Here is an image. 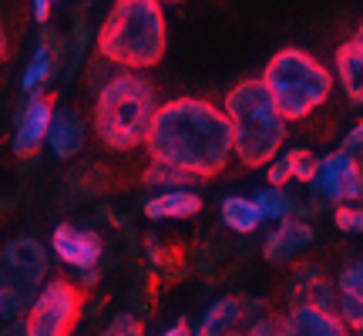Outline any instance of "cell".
Returning <instances> with one entry per match:
<instances>
[{
  "label": "cell",
  "instance_id": "cell-33",
  "mask_svg": "<svg viewBox=\"0 0 363 336\" xmlns=\"http://www.w3.org/2000/svg\"><path fill=\"white\" fill-rule=\"evenodd\" d=\"M4 57H7V34L0 30V65H4Z\"/></svg>",
  "mask_w": 363,
  "mask_h": 336
},
{
  "label": "cell",
  "instance_id": "cell-35",
  "mask_svg": "<svg viewBox=\"0 0 363 336\" xmlns=\"http://www.w3.org/2000/svg\"><path fill=\"white\" fill-rule=\"evenodd\" d=\"M158 4H162V0H158ZM172 4H182V0H172Z\"/></svg>",
  "mask_w": 363,
  "mask_h": 336
},
{
  "label": "cell",
  "instance_id": "cell-7",
  "mask_svg": "<svg viewBox=\"0 0 363 336\" xmlns=\"http://www.w3.org/2000/svg\"><path fill=\"white\" fill-rule=\"evenodd\" d=\"M313 195V206H343V202H357L363 195V172L360 162L350 158L347 152H330L326 158L316 162L313 179L306 181Z\"/></svg>",
  "mask_w": 363,
  "mask_h": 336
},
{
  "label": "cell",
  "instance_id": "cell-15",
  "mask_svg": "<svg viewBox=\"0 0 363 336\" xmlns=\"http://www.w3.org/2000/svg\"><path fill=\"white\" fill-rule=\"evenodd\" d=\"M337 78L353 104L363 101V38H350L337 47Z\"/></svg>",
  "mask_w": 363,
  "mask_h": 336
},
{
  "label": "cell",
  "instance_id": "cell-23",
  "mask_svg": "<svg viewBox=\"0 0 363 336\" xmlns=\"http://www.w3.org/2000/svg\"><path fill=\"white\" fill-rule=\"evenodd\" d=\"M101 336H145V326L135 313H118L115 320L104 326Z\"/></svg>",
  "mask_w": 363,
  "mask_h": 336
},
{
  "label": "cell",
  "instance_id": "cell-20",
  "mask_svg": "<svg viewBox=\"0 0 363 336\" xmlns=\"http://www.w3.org/2000/svg\"><path fill=\"white\" fill-rule=\"evenodd\" d=\"M252 206H256V212H259V219H269V222H283L293 215V198L283 192V189H262L256 198H252Z\"/></svg>",
  "mask_w": 363,
  "mask_h": 336
},
{
  "label": "cell",
  "instance_id": "cell-16",
  "mask_svg": "<svg viewBox=\"0 0 363 336\" xmlns=\"http://www.w3.org/2000/svg\"><path fill=\"white\" fill-rule=\"evenodd\" d=\"M239 320H242V303L235 296H222L208 306L206 316L199 320V326L189 336H225L229 330H235Z\"/></svg>",
  "mask_w": 363,
  "mask_h": 336
},
{
  "label": "cell",
  "instance_id": "cell-18",
  "mask_svg": "<svg viewBox=\"0 0 363 336\" xmlns=\"http://www.w3.org/2000/svg\"><path fill=\"white\" fill-rule=\"evenodd\" d=\"M51 78H54V54L48 51V44H40L34 57H30V65H27L24 78H21V88L34 98V94H40V88H48Z\"/></svg>",
  "mask_w": 363,
  "mask_h": 336
},
{
  "label": "cell",
  "instance_id": "cell-2",
  "mask_svg": "<svg viewBox=\"0 0 363 336\" xmlns=\"http://www.w3.org/2000/svg\"><path fill=\"white\" fill-rule=\"evenodd\" d=\"M98 54L125 71L155 67L165 57V13L158 0H115L98 30Z\"/></svg>",
  "mask_w": 363,
  "mask_h": 336
},
{
  "label": "cell",
  "instance_id": "cell-21",
  "mask_svg": "<svg viewBox=\"0 0 363 336\" xmlns=\"http://www.w3.org/2000/svg\"><path fill=\"white\" fill-rule=\"evenodd\" d=\"M337 299H347V303H363V262L360 259H353L343 266L337 279Z\"/></svg>",
  "mask_w": 363,
  "mask_h": 336
},
{
  "label": "cell",
  "instance_id": "cell-9",
  "mask_svg": "<svg viewBox=\"0 0 363 336\" xmlns=\"http://www.w3.org/2000/svg\"><path fill=\"white\" fill-rule=\"evenodd\" d=\"M54 115V101L48 94H34L17 115V135H13V155L30 158L40 152V145L48 138V125Z\"/></svg>",
  "mask_w": 363,
  "mask_h": 336
},
{
  "label": "cell",
  "instance_id": "cell-26",
  "mask_svg": "<svg viewBox=\"0 0 363 336\" xmlns=\"http://www.w3.org/2000/svg\"><path fill=\"white\" fill-rule=\"evenodd\" d=\"M246 336H279V320L276 316H266V320H256L249 326Z\"/></svg>",
  "mask_w": 363,
  "mask_h": 336
},
{
  "label": "cell",
  "instance_id": "cell-10",
  "mask_svg": "<svg viewBox=\"0 0 363 336\" xmlns=\"http://www.w3.org/2000/svg\"><path fill=\"white\" fill-rule=\"evenodd\" d=\"M310 242H313L310 222L283 219L269 233V239L262 242V256L269 259V262H276V266H286V262L299 259V252H303V249H310Z\"/></svg>",
  "mask_w": 363,
  "mask_h": 336
},
{
  "label": "cell",
  "instance_id": "cell-30",
  "mask_svg": "<svg viewBox=\"0 0 363 336\" xmlns=\"http://www.w3.org/2000/svg\"><path fill=\"white\" fill-rule=\"evenodd\" d=\"M0 336H27L24 320H13V323H7L4 330H0Z\"/></svg>",
  "mask_w": 363,
  "mask_h": 336
},
{
  "label": "cell",
  "instance_id": "cell-14",
  "mask_svg": "<svg viewBox=\"0 0 363 336\" xmlns=\"http://www.w3.org/2000/svg\"><path fill=\"white\" fill-rule=\"evenodd\" d=\"M145 219L152 222H162V219H192L202 212V195L195 192V189H179V192H158L152 195L148 202H145Z\"/></svg>",
  "mask_w": 363,
  "mask_h": 336
},
{
  "label": "cell",
  "instance_id": "cell-6",
  "mask_svg": "<svg viewBox=\"0 0 363 336\" xmlns=\"http://www.w3.org/2000/svg\"><path fill=\"white\" fill-rule=\"evenodd\" d=\"M84 289L67 279H44L34 299L27 303V336H71L81 316Z\"/></svg>",
  "mask_w": 363,
  "mask_h": 336
},
{
  "label": "cell",
  "instance_id": "cell-5",
  "mask_svg": "<svg viewBox=\"0 0 363 336\" xmlns=\"http://www.w3.org/2000/svg\"><path fill=\"white\" fill-rule=\"evenodd\" d=\"M259 81L286 125L313 115L333 91V74L299 47H283L279 54H272Z\"/></svg>",
  "mask_w": 363,
  "mask_h": 336
},
{
  "label": "cell",
  "instance_id": "cell-28",
  "mask_svg": "<svg viewBox=\"0 0 363 336\" xmlns=\"http://www.w3.org/2000/svg\"><path fill=\"white\" fill-rule=\"evenodd\" d=\"M48 17H51V0H34V21L48 24Z\"/></svg>",
  "mask_w": 363,
  "mask_h": 336
},
{
  "label": "cell",
  "instance_id": "cell-29",
  "mask_svg": "<svg viewBox=\"0 0 363 336\" xmlns=\"http://www.w3.org/2000/svg\"><path fill=\"white\" fill-rule=\"evenodd\" d=\"M13 299H11V293H7V289H4V286H0V320H4V316H13Z\"/></svg>",
  "mask_w": 363,
  "mask_h": 336
},
{
  "label": "cell",
  "instance_id": "cell-36",
  "mask_svg": "<svg viewBox=\"0 0 363 336\" xmlns=\"http://www.w3.org/2000/svg\"><path fill=\"white\" fill-rule=\"evenodd\" d=\"M51 4H54V0H51Z\"/></svg>",
  "mask_w": 363,
  "mask_h": 336
},
{
  "label": "cell",
  "instance_id": "cell-19",
  "mask_svg": "<svg viewBox=\"0 0 363 336\" xmlns=\"http://www.w3.org/2000/svg\"><path fill=\"white\" fill-rule=\"evenodd\" d=\"M142 181L148 185V189H155V195L158 192H179V189H195V185H199V179L185 175V172H179V168L158 165V162H152V168L145 172Z\"/></svg>",
  "mask_w": 363,
  "mask_h": 336
},
{
  "label": "cell",
  "instance_id": "cell-4",
  "mask_svg": "<svg viewBox=\"0 0 363 336\" xmlns=\"http://www.w3.org/2000/svg\"><path fill=\"white\" fill-rule=\"evenodd\" d=\"M158 111V98L152 81L142 74H115L98 98H94V131L108 148L131 152L145 145V135L152 128V118Z\"/></svg>",
  "mask_w": 363,
  "mask_h": 336
},
{
  "label": "cell",
  "instance_id": "cell-22",
  "mask_svg": "<svg viewBox=\"0 0 363 336\" xmlns=\"http://www.w3.org/2000/svg\"><path fill=\"white\" fill-rule=\"evenodd\" d=\"M286 168H289V179H296V181H310L313 179V172H316V162L320 158L313 155L310 148H289L283 155Z\"/></svg>",
  "mask_w": 363,
  "mask_h": 336
},
{
  "label": "cell",
  "instance_id": "cell-8",
  "mask_svg": "<svg viewBox=\"0 0 363 336\" xmlns=\"http://www.w3.org/2000/svg\"><path fill=\"white\" fill-rule=\"evenodd\" d=\"M51 249L54 256L74 266V269H94L101 262V252H104V242L98 233L91 229H74V225H57L51 235Z\"/></svg>",
  "mask_w": 363,
  "mask_h": 336
},
{
  "label": "cell",
  "instance_id": "cell-27",
  "mask_svg": "<svg viewBox=\"0 0 363 336\" xmlns=\"http://www.w3.org/2000/svg\"><path fill=\"white\" fill-rule=\"evenodd\" d=\"M286 181H289V168H286L283 158H272L269 162V185L272 189H283Z\"/></svg>",
  "mask_w": 363,
  "mask_h": 336
},
{
  "label": "cell",
  "instance_id": "cell-11",
  "mask_svg": "<svg viewBox=\"0 0 363 336\" xmlns=\"http://www.w3.org/2000/svg\"><path fill=\"white\" fill-rule=\"evenodd\" d=\"M279 336H350L337 313L313 310V306H293L286 320H279Z\"/></svg>",
  "mask_w": 363,
  "mask_h": 336
},
{
  "label": "cell",
  "instance_id": "cell-32",
  "mask_svg": "<svg viewBox=\"0 0 363 336\" xmlns=\"http://www.w3.org/2000/svg\"><path fill=\"white\" fill-rule=\"evenodd\" d=\"M162 336H189V323H185V320H179V323H172Z\"/></svg>",
  "mask_w": 363,
  "mask_h": 336
},
{
  "label": "cell",
  "instance_id": "cell-25",
  "mask_svg": "<svg viewBox=\"0 0 363 336\" xmlns=\"http://www.w3.org/2000/svg\"><path fill=\"white\" fill-rule=\"evenodd\" d=\"M360 148H363V125H353V128L347 131V138H343V148H340V152H347L350 158L360 162Z\"/></svg>",
  "mask_w": 363,
  "mask_h": 336
},
{
  "label": "cell",
  "instance_id": "cell-34",
  "mask_svg": "<svg viewBox=\"0 0 363 336\" xmlns=\"http://www.w3.org/2000/svg\"><path fill=\"white\" fill-rule=\"evenodd\" d=\"M225 336H242V333H235V330H229V333H225Z\"/></svg>",
  "mask_w": 363,
  "mask_h": 336
},
{
  "label": "cell",
  "instance_id": "cell-12",
  "mask_svg": "<svg viewBox=\"0 0 363 336\" xmlns=\"http://www.w3.org/2000/svg\"><path fill=\"white\" fill-rule=\"evenodd\" d=\"M293 303L296 306H313V310L337 313V289L316 266H299L293 276Z\"/></svg>",
  "mask_w": 363,
  "mask_h": 336
},
{
  "label": "cell",
  "instance_id": "cell-24",
  "mask_svg": "<svg viewBox=\"0 0 363 336\" xmlns=\"http://www.w3.org/2000/svg\"><path fill=\"white\" fill-rule=\"evenodd\" d=\"M333 222H337L340 233H360L363 229V212L357 202H343V206H337V212H333Z\"/></svg>",
  "mask_w": 363,
  "mask_h": 336
},
{
  "label": "cell",
  "instance_id": "cell-31",
  "mask_svg": "<svg viewBox=\"0 0 363 336\" xmlns=\"http://www.w3.org/2000/svg\"><path fill=\"white\" fill-rule=\"evenodd\" d=\"M98 283V269H81V286L78 289H88V286Z\"/></svg>",
  "mask_w": 363,
  "mask_h": 336
},
{
  "label": "cell",
  "instance_id": "cell-1",
  "mask_svg": "<svg viewBox=\"0 0 363 336\" xmlns=\"http://www.w3.org/2000/svg\"><path fill=\"white\" fill-rule=\"evenodd\" d=\"M145 152L158 165L179 168L192 179H212L233 158V131L222 108L202 98H175L158 104Z\"/></svg>",
  "mask_w": 363,
  "mask_h": 336
},
{
  "label": "cell",
  "instance_id": "cell-3",
  "mask_svg": "<svg viewBox=\"0 0 363 336\" xmlns=\"http://www.w3.org/2000/svg\"><path fill=\"white\" fill-rule=\"evenodd\" d=\"M222 115L233 131V155L246 168H262L279 155L286 142V118L276 111L259 78L239 81L222 104Z\"/></svg>",
  "mask_w": 363,
  "mask_h": 336
},
{
  "label": "cell",
  "instance_id": "cell-13",
  "mask_svg": "<svg viewBox=\"0 0 363 336\" xmlns=\"http://www.w3.org/2000/svg\"><path fill=\"white\" fill-rule=\"evenodd\" d=\"M84 138H88V125L78 111H54L51 115V125H48V138L44 142L51 145V152L57 158H74L84 148Z\"/></svg>",
  "mask_w": 363,
  "mask_h": 336
},
{
  "label": "cell",
  "instance_id": "cell-17",
  "mask_svg": "<svg viewBox=\"0 0 363 336\" xmlns=\"http://www.w3.org/2000/svg\"><path fill=\"white\" fill-rule=\"evenodd\" d=\"M222 222L233 229V233H256L259 229V212L252 206V198H242V195H229V198H222Z\"/></svg>",
  "mask_w": 363,
  "mask_h": 336
}]
</instances>
